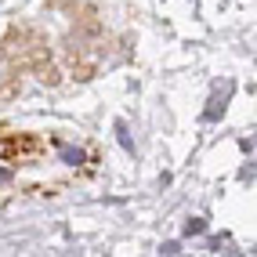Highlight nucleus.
<instances>
[{"mask_svg":"<svg viewBox=\"0 0 257 257\" xmlns=\"http://www.w3.org/2000/svg\"><path fill=\"white\" fill-rule=\"evenodd\" d=\"M203 232V221H188V235H199Z\"/></svg>","mask_w":257,"mask_h":257,"instance_id":"1","label":"nucleus"}]
</instances>
